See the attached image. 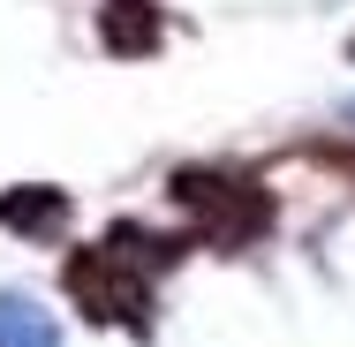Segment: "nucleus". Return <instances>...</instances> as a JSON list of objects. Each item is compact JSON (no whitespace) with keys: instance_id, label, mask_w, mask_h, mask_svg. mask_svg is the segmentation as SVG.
I'll use <instances>...</instances> for the list:
<instances>
[{"instance_id":"7ed1b4c3","label":"nucleus","mask_w":355,"mask_h":347,"mask_svg":"<svg viewBox=\"0 0 355 347\" xmlns=\"http://www.w3.org/2000/svg\"><path fill=\"white\" fill-rule=\"evenodd\" d=\"M98 38H106L114 53H151V46H159V8H151V0H114V8L98 15Z\"/></svg>"},{"instance_id":"f257e3e1","label":"nucleus","mask_w":355,"mask_h":347,"mask_svg":"<svg viewBox=\"0 0 355 347\" xmlns=\"http://www.w3.org/2000/svg\"><path fill=\"white\" fill-rule=\"evenodd\" d=\"M61 279H69V294L91 310V317H144V302H151L144 279L129 272V257H121L114 242H106V249H76Z\"/></svg>"},{"instance_id":"f03ea898","label":"nucleus","mask_w":355,"mask_h":347,"mask_svg":"<svg viewBox=\"0 0 355 347\" xmlns=\"http://www.w3.org/2000/svg\"><path fill=\"white\" fill-rule=\"evenodd\" d=\"M61 219H69V197H61V189H38V181H31V189H8V197H0V226H8V234H53Z\"/></svg>"},{"instance_id":"20e7f679","label":"nucleus","mask_w":355,"mask_h":347,"mask_svg":"<svg viewBox=\"0 0 355 347\" xmlns=\"http://www.w3.org/2000/svg\"><path fill=\"white\" fill-rule=\"evenodd\" d=\"M0 347H61V340L31 302H0Z\"/></svg>"}]
</instances>
